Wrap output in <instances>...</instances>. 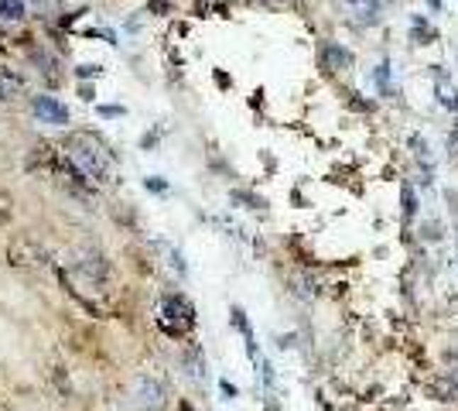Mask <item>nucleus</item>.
Wrapping results in <instances>:
<instances>
[{
  "mask_svg": "<svg viewBox=\"0 0 458 411\" xmlns=\"http://www.w3.org/2000/svg\"><path fill=\"white\" fill-rule=\"evenodd\" d=\"M352 65V55L339 48V45H322V69L335 72V69H349Z\"/></svg>",
  "mask_w": 458,
  "mask_h": 411,
  "instance_id": "obj_3",
  "label": "nucleus"
},
{
  "mask_svg": "<svg viewBox=\"0 0 458 411\" xmlns=\"http://www.w3.org/2000/svg\"><path fill=\"white\" fill-rule=\"evenodd\" d=\"M438 99H441V106H448V110H458L455 89H452V86H445V79H441V76H438Z\"/></svg>",
  "mask_w": 458,
  "mask_h": 411,
  "instance_id": "obj_7",
  "label": "nucleus"
},
{
  "mask_svg": "<svg viewBox=\"0 0 458 411\" xmlns=\"http://www.w3.org/2000/svg\"><path fill=\"white\" fill-rule=\"evenodd\" d=\"M376 82H380V89H383V93L390 97V65H386V62H383L380 69H376Z\"/></svg>",
  "mask_w": 458,
  "mask_h": 411,
  "instance_id": "obj_8",
  "label": "nucleus"
},
{
  "mask_svg": "<svg viewBox=\"0 0 458 411\" xmlns=\"http://www.w3.org/2000/svg\"><path fill=\"white\" fill-rule=\"evenodd\" d=\"M164 319H181V326H191V305L185 298L172 295V298H164Z\"/></svg>",
  "mask_w": 458,
  "mask_h": 411,
  "instance_id": "obj_4",
  "label": "nucleus"
},
{
  "mask_svg": "<svg viewBox=\"0 0 458 411\" xmlns=\"http://www.w3.org/2000/svg\"><path fill=\"white\" fill-rule=\"evenodd\" d=\"M147 185H151L154 192H164V182H161V178H151V182H147Z\"/></svg>",
  "mask_w": 458,
  "mask_h": 411,
  "instance_id": "obj_11",
  "label": "nucleus"
},
{
  "mask_svg": "<svg viewBox=\"0 0 458 411\" xmlns=\"http://www.w3.org/2000/svg\"><path fill=\"white\" fill-rule=\"evenodd\" d=\"M0 18L4 21H21L24 18V4H21V0H0Z\"/></svg>",
  "mask_w": 458,
  "mask_h": 411,
  "instance_id": "obj_6",
  "label": "nucleus"
},
{
  "mask_svg": "<svg viewBox=\"0 0 458 411\" xmlns=\"http://www.w3.org/2000/svg\"><path fill=\"white\" fill-rule=\"evenodd\" d=\"M403 209H407V216L414 213V192H410V185H403Z\"/></svg>",
  "mask_w": 458,
  "mask_h": 411,
  "instance_id": "obj_9",
  "label": "nucleus"
},
{
  "mask_svg": "<svg viewBox=\"0 0 458 411\" xmlns=\"http://www.w3.org/2000/svg\"><path fill=\"white\" fill-rule=\"evenodd\" d=\"M123 106H99V117H120Z\"/></svg>",
  "mask_w": 458,
  "mask_h": 411,
  "instance_id": "obj_10",
  "label": "nucleus"
},
{
  "mask_svg": "<svg viewBox=\"0 0 458 411\" xmlns=\"http://www.w3.org/2000/svg\"><path fill=\"white\" fill-rule=\"evenodd\" d=\"M137 401H140L144 408H157V405H161V388H157L154 380H147V377H140V380H137Z\"/></svg>",
  "mask_w": 458,
  "mask_h": 411,
  "instance_id": "obj_5",
  "label": "nucleus"
},
{
  "mask_svg": "<svg viewBox=\"0 0 458 411\" xmlns=\"http://www.w3.org/2000/svg\"><path fill=\"white\" fill-rule=\"evenodd\" d=\"M69 158L76 161V168L82 175L96 178V182H110L113 178V161L110 151L96 141L93 134H76L69 141Z\"/></svg>",
  "mask_w": 458,
  "mask_h": 411,
  "instance_id": "obj_1",
  "label": "nucleus"
},
{
  "mask_svg": "<svg viewBox=\"0 0 458 411\" xmlns=\"http://www.w3.org/2000/svg\"><path fill=\"white\" fill-rule=\"evenodd\" d=\"M35 114L41 120H48V124H69V110L52 97H38L35 99Z\"/></svg>",
  "mask_w": 458,
  "mask_h": 411,
  "instance_id": "obj_2",
  "label": "nucleus"
},
{
  "mask_svg": "<svg viewBox=\"0 0 458 411\" xmlns=\"http://www.w3.org/2000/svg\"><path fill=\"white\" fill-rule=\"evenodd\" d=\"M431 7H438V0H431Z\"/></svg>",
  "mask_w": 458,
  "mask_h": 411,
  "instance_id": "obj_12",
  "label": "nucleus"
}]
</instances>
